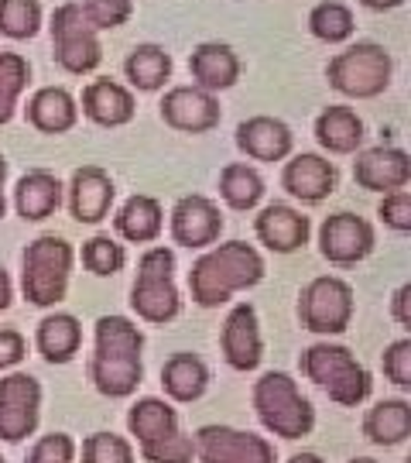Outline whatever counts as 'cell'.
I'll return each instance as SVG.
<instances>
[{
  "instance_id": "cell-1",
  "label": "cell",
  "mask_w": 411,
  "mask_h": 463,
  "mask_svg": "<svg viewBox=\"0 0 411 463\" xmlns=\"http://www.w3.org/2000/svg\"><path fill=\"white\" fill-rule=\"evenodd\" d=\"M264 279V258L254 244L227 241L220 248L206 250L189 271V292L202 309L223 306L233 292L254 288Z\"/></svg>"
},
{
  "instance_id": "cell-2",
  "label": "cell",
  "mask_w": 411,
  "mask_h": 463,
  "mask_svg": "<svg viewBox=\"0 0 411 463\" xmlns=\"http://www.w3.org/2000/svg\"><path fill=\"white\" fill-rule=\"evenodd\" d=\"M141 347L145 336L127 316H99L89 378L103 395L127 398L141 384Z\"/></svg>"
},
{
  "instance_id": "cell-3",
  "label": "cell",
  "mask_w": 411,
  "mask_h": 463,
  "mask_svg": "<svg viewBox=\"0 0 411 463\" xmlns=\"http://www.w3.org/2000/svg\"><path fill=\"white\" fill-rule=\"evenodd\" d=\"M391 72H395L391 52L378 42H357L329 59L326 80L336 93L350 99H374L391 86Z\"/></svg>"
},
{
  "instance_id": "cell-4",
  "label": "cell",
  "mask_w": 411,
  "mask_h": 463,
  "mask_svg": "<svg viewBox=\"0 0 411 463\" xmlns=\"http://www.w3.org/2000/svg\"><path fill=\"white\" fill-rule=\"evenodd\" d=\"M21 265H24V271H21V288H24V298L32 306L49 309V306L66 298L69 275H72V244H69L66 237L45 233V237L32 241L24 248Z\"/></svg>"
},
{
  "instance_id": "cell-5",
  "label": "cell",
  "mask_w": 411,
  "mask_h": 463,
  "mask_svg": "<svg viewBox=\"0 0 411 463\" xmlns=\"http://www.w3.org/2000/svg\"><path fill=\"white\" fill-rule=\"evenodd\" d=\"M127 426L137 436L141 453L151 463H189L196 457L192 439L179 432L175 409L158 402V398H141L127 415Z\"/></svg>"
},
{
  "instance_id": "cell-6",
  "label": "cell",
  "mask_w": 411,
  "mask_h": 463,
  "mask_svg": "<svg viewBox=\"0 0 411 463\" xmlns=\"http://www.w3.org/2000/svg\"><path fill=\"white\" fill-rule=\"evenodd\" d=\"M254 409L267 430L281 439H302L315 426V412L309 398H302L298 384L281 371H271L254 388Z\"/></svg>"
},
{
  "instance_id": "cell-7",
  "label": "cell",
  "mask_w": 411,
  "mask_h": 463,
  "mask_svg": "<svg viewBox=\"0 0 411 463\" xmlns=\"http://www.w3.org/2000/svg\"><path fill=\"white\" fill-rule=\"evenodd\" d=\"M134 313L148 323H172L182 309L175 288V254L168 248H151L137 261V279L131 288Z\"/></svg>"
},
{
  "instance_id": "cell-8",
  "label": "cell",
  "mask_w": 411,
  "mask_h": 463,
  "mask_svg": "<svg viewBox=\"0 0 411 463\" xmlns=\"http://www.w3.org/2000/svg\"><path fill=\"white\" fill-rule=\"evenodd\" d=\"M302 371L315 381L319 388H326V395L332 402H340L346 409L360 405L363 398L370 395V374L357 364V357L346 347L336 344H315L302 354Z\"/></svg>"
},
{
  "instance_id": "cell-9",
  "label": "cell",
  "mask_w": 411,
  "mask_h": 463,
  "mask_svg": "<svg viewBox=\"0 0 411 463\" xmlns=\"http://www.w3.org/2000/svg\"><path fill=\"white\" fill-rule=\"evenodd\" d=\"M49 32L55 62L66 69L69 76H86V72H93L103 62V45H99L97 32L89 28V21L82 14L79 0L59 4L51 11Z\"/></svg>"
},
{
  "instance_id": "cell-10",
  "label": "cell",
  "mask_w": 411,
  "mask_h": 463,
  "mask_svg": "<svg viewBox=\"0 0 411 463\" xmlns=\"http://www.w3.org/2000/svg\"><path fill=\"white\" fill-rule=\"evenodd\" d=\"M302 326L313 333H343L353 319V288L336 275H319L302 288L298 298Z\"/></svg>"
},
{
  "instance_id": "cell-11",
  "label": "cell",
  "mask_w": 411,
  "mask_h": 463,
  "mask_svg": "<svg viewBox=\"0 0 411 463\" xmlns=\"http://www.w3.org/2000/svg\"><path fill=\"white\" fill-rule=\"evenodd\" d=\"M192 447L202 463H275V447L264 436L230 430V426H202Z\"/></svg>"
},
{
  "instance_id": "cell-12",
  "label": "cell",
  "mask_w": 411,
  "mask_h": 463,
  "mask_svg": "<svg viewBox=\"0 0 411 463\" xmlns=\"http://www.w3.org/2000/svg\"><path fill=\"white\" fill-rule=\"evenodd\" d=\"M42 384L32 374H7L0 378V439L21 443L38 426Z\"/></svg>"
},
{
  "instance_id": "cell-13",
  "label": "cell",
  "mask_w": 411,
  "mask_h": 463,
  "mask_svg": "<svg viewBox=\"0 0 411 463\" xmlns=\"http://www.w3.org/2000/svg\"><path fill=\"white\" fill-rule=\"evenodd\" d=\"M319 250L329 265H357L374 250V227L357 213H332L319 227Z\"/></svg>"
},
{
  "instance_id": "cell-14",
  "label": "cell",
  "mask_w": 411,
  "mask_h": 463,
  "mask_svg": "<svg viewBox=\"0 0 411 463\" xmlns=\"http://www.w3.org/2000/svg\"><path fill=\"white\" fill-rule=\"evenodd\" d=\"M220 99L199 86H175L162 99V120L182 134H206L220 124Z\"/></svg>"
},
{
  "instance_id": "cell-15",
  "label": "cell",
  "mask_w": 411,
  "mask_h": 463,
  "mask_svg": "<svg viewBox=\"0 0 411 463\" xmlns=\"http://www.w3.org/2000/svg\"><path fill=\"white\" fill-rule=\"evenodd\" d=\"M223 233V213L213 199L199 196H182L172 210V237L182 248L196 250V248H210L220 241Z\"/></svg>"
},
{
  "instance_id": "cell-16",
  "label": "cell",
  "mask_w": 411,
  "mask_h": 463,
  "mask_svg": "<svg viewBox=\"0 0 411 463\" xmlns=\"http://www.w3.org/2000/svg\"><path fill=\"white\" fill-rule=\"evenodd\" d=\"M353 183L367 193H397L411 183V158L401 148H367L353 162Z\"/></svg>"
},
{
  "instance_id": "cell-17",
  "label": "cell",
  "mask_w": 411,
  "mask_h": 463,
  "mask_svg": "<svg viewBox=\"0 0 411 463\" xmlns=\"http://www.w3.org/2000/svg\"><path fill=\"white\" fill-rule=\"evenodd\" d=\"M114 179L103 172L99 165H82L72 172V183H69V210L76 223H99L110 216L114 206Z\"/></svg>"
},
{
  "instance_id": "cell-18",
  "label": "cell",
  "mask_w": 411,
  "mask_h": 463,
  "mask_svg": "<svg viewBox=\"0 0 411 463\" xmlns=\"http://www.w3.org/2000/svg\"><path fill=\"white\" fill-rule=\"evenodd\" d=\"M223 357L227 364L237 367V371H254L264 357V344H261V330H257V313L250 302H240L233 306V313L227 316L223 323Z\"/></svg>"
},
{
  "instance_id": "cell-19",
  "label": "cell",
  "mask_w": 411,
  "mask_h": 463,
  "mask_svg": "<svg viewBox=\"0 0 411 463\" xmlns=\"http://www.w3.org/2000/svg\"><path fill=\"white\" fill-rule=\"evenodd\" d=\"M254 231H257V241H261L267 250H275V254H292V250L305 248L313 223H309L305 213H298L295 206L271 203V206H264L261 216L254 220Z\"/></svg>"
},
{
  "instance_id": "cell-20",
  "label": "cell",
  "mask_w": 411,
  "mask_h": 463,
  "mask_svg": "<svg viewBox=\"0 0 411 463\" xmlns=\"http://www.w3.org/2000/svg\"><path fill=\"white\" fill-rule=\"evenodd\" d=\"M295 134L278 117H250L237 128V148L254 162H281L292 155Z\"/></svg>"
},
{
  "instance_id": "cell-21",
  "label": "cell",
  "mask_w": 411,
  "mask_h": 463,
  "mask_svg": "<svg viewBox=\"0 0 411 463\" xmlns=\"http://www.w3.org/2000/svg\"><path fill=\"white\" fill-rule=\"evenodd\" d=\"M281 185L288 189V196L302 199V203H322V199L336 189V165L322 158V155H295L292 162H285L281 172Z\"/></svg>"
},
{
  "instance_id": "cell-22",
  "label": "cell",
  "mask_w": 411,
  "mask_h": 463,
  "mask_svg": "<svg viewBox=\"0 0 411 463\" xmlns=\"http://www.w3.org/2000/svg\"><path fill=\"white\" fill-rule=\"evenodd\" d=\"M82 114L99 128H124L137 114V99L117 80H93L82 90Z\"/></svg>"
},
{
  "instance_id": "cell-23",
  "label": "cell",
  "mask_w": 411,
  "mask_h": 463,
  "mask_svg": "<svg viewBox=\"0 0 411 463\" xmlns=\"http://www.w3.org/2000/svg\"><path fill=\"white\" fill-rule=\"evenodd\" d=\"M189 72H192V86L216 97L220 90H230L240 80V59L223 42H202L189 55Z\"/></svg>"
},
{
  "instance_id": "cell-24",
  "label": "cell",
  "mask_w": 411,
  "mask_h": 463,
  "mask_svg": "<svg viewBox=\"0 0 411 463\" xmlns=\"http://www.w3.org/2000/svg\"><path fill=\"white\" fill-rule=\"evenodd\" d=\"M24 114H28V124H32L34 131L66 134V131H72L76 120H79V103H76V97H72L69 90H62V86H42V90L28 99Z\"/></svg>"
},
{
  "instance_id": "cell-25",
  "label": "cell",
  "mask_w": 411,
  "mask_h": 463,
  "mask_svg": "<svg viewBox=\"0 0 411 463\" xmlns=\"http://www.w3.org/2000/svg\"><path fill=\"white\" fill-rule=\"evenodd\" d=\"M14 206L17 213H21V220H28V223L49 220L62 206V183L51 172H45V168H34V172L17 179Z\"/></svg>"
},
{
  "instance_id": "cell-26",
  "label": "cell",
  "mask_w": 411,
  "mask_h": 463,
  "mask_svg": "<svg viewBox=\"0 0 411 463\" xmlns=\"http://www.w3.org/2000/svg\"><path fill=\"white\" fill-rule=\"evenodd\" d=\"M114 227L131 244H151L162 237L164 210L154 196H131L114 216Z\"/></svg>"
},
{
  "instance_id": "cell-27",
  "label": "cell",
  "mask_w": 411,
  "mask_h": 463,
  "mask_svg": "<svg viewBox=\"0 0 411 463\" xmlns=\"http://www.w3.org/2000/svg\"><path fill=\"white\" fill-rule=\"evenodd\" d=\"M315 141L329 155H353L363 145V120L350 107H326L315 117Z\"/></svg>"
},
{
  "instance_id": "cell-28",
  "label": "cell",
  "mask_w": 411,
  "mask_h": 463,
  "mask_svg": "<svg viewBox=\"0 0 411 463\" xmlns=\"http://www.w3.org/2000/svg\"><path fill=\"white\" fill-rule=\"evenodd\" d=\"M82 344V326L76 316L55 313L38 323V350L49 364H69Z\"/></svg>"
},
{
  "instance_id": "cell-29",
  "label": "cell",
  "mask_w": 411,
  "mask_h": 463,
  "mask_svg": "<svg viewBox=\"0 0 411 463\" xmlns=\"http://www.w3.org/2000/svg\"><path fill=\"white\" fill-rule=\"evenodd\" d=\"M124 76H127V83L134 90H141V93H154V90H162L168 80H172V55L162 49V45H137L131 49V55L124 59Z\"/></svg>"
},
{
  "instance_id": "cell-30",
  "label": "cell",
  "mask_w": 411,
  "mask_h": 463,
  "mask_svg": "<svg viewBox=\"0 0 411 463\" xmlns=\"http://www.w3.org/2000/svg\"><path fill=\"white\" fill-rule=\"evenodd\" d=\"M363 430H367V436H370L378 447H397V443H405L411 432V405L401 402V398L378 402V405L367 412Z\"/></svg>"
},
{
  "instance_id": "cell-31",
  "label": "cell",
  "mask_w": 411,
  "mask_h": 463,
  "mask_svg": "<svg viewBox=\"0 0 411 463\" xmlns=\"http://www.w3.org/2000/svg\"><path fill=\"white\" fill-rule=\"evenodd\" d=\"M162 384L175 402H196L210 384V371L196 354H175L162 367Z\"/></svg>"
},
{
  "instance_id": "cell-32",
  "label": "cell",
  "mask_w": 411,
  "mask_h": 463,
  "mask_svg": "<svg viewBox=\"0 0 411 463\" xmlns=\"http://www.w3.org/2000/svg\"><path fill=\"white\" fill-rule=\"evenodd\" d=\"M220 196L227 199L230 210H254L264 199V179L257 168L244 165V162H233L220 172Z\"/></svg>"
},
{
  "instance_id": "cell-33",
  "label": "cell",
  "mask_w": 411,
  "mask_h": 463,
  "mask_svg": "<svg viewBox=\"0 0 411 463\" xmlns=\"http://www.w3.org/2000/svg\"><path fill=\"white\" fill-rule=\"evenodd\" d=\"M309 32L326 42V45H340V42H350L353 32H357V17L353 11L340 4V0H322L309 11Z\"/></svg>"
},
{
  "instance_id": "cell-34",
  "label": "cell",
  "mask_w": 411,
  "mask_h": 463,
  "mask_svg": "<svg viewBox=\"0 0 411 463\" xmlns=\"http://www.w3.org/2000/svg\"><path fill=\"white\" fill-rule=\"evenodd\" d=\"M45 11L38 0H0V34L11 42H28L42 32Z\"/></svg>"
},
{
  "instance_id": "cell-35",
  "label": "cell",
  "mask_w": 411,
  "mask_h": 463,
  "mask_svg": "<svg viewBox=\"0 0 411 463\" xmlns=\"http://www.w3.org/2000/svg\"><path fill=\"white\" fill-rule=\"evenodd\" d=\"M32 80V66L17 52H0V124H7L17 110V97Z\"/></svg>"
},
{
  "instance_id": "cell-36",
  "label": "cell",
  "mask_w": 411,
  "mask_h": 463,
  "mask_svg": "<svg viewBox=\"0 0 411 463\" xmlns=\"http://www.w3.org/2000/svg\"><path fill=\"white\" fill-rule=\"evenodd\" d=\"M82 265L89 268L93 275H99V279L117 275L120 268L127 265L124 244H117L114 237H107V233H97L93 241H86V244H82Z\"/></svg>"
},
{
  "instance_id": "cell-37",
  "label": "cell",
  "mask_w": 411,
  "mask_h": 463,
  "mask_svg": "<svg viewBox=\"0 0 411 463\" xmlns=\"http://www.w3.org/2000/svg\"><path fill=\"white\" fill-rule=\"evenodd\" d=\"M79 7L93 32H114L134 14V0H79Z\"/></svg>"
},
{
  "instance_id": "cell-38",
  "label": "cell",
  "mask_w": 411,
  "mask_h": 463,
  "mask_svg": "<svg viewBox=\"0 0 411 463\" xmlns=\"http://www.w3.org/2000/svg\"><path fill=\"white\" fill-rule=\"evenodd\" d=\"M82 463H134V449L124 436L93 432V436L82 443Z\"/></svg>"
},
{
  "instance_id": "cell-39",
  "label": "cell",
  "mask_w": 411,
  "mask_h": 463,
  "mask_svg": "<svg viewBox=\"0 0 411 463\" xmlns=\"http://www.w3.org/2000/svg\"><path fill=\"white\" fill-rule=\"evenodd\" d=\"M378 216L397 233H408L411 231V193L408 189H397V193H388L380 199Z\"/></svg>"
},
{
  "instance_id": "cell-40",
  "label": "cell",
  "mask_w": 411,
  "mask_h": 463,
  "mask_svg": "<svg viewBox=\"0 0 411 463\" xmlns=\"http://www.w3.org/2000/svg\"><path fill=\"white\" fill-rule=\"evenodd\" d=\"M72 457H76V443L66 432H51V436H42L34 443L28 463H72Z\"/></svg>"
},
{
  "instance_id": "cell-41",
  "label": "cell",
  "mask_w": 411,
  "mask_h": 463,
  "mask_svg": "<svg viewBox=\"0 0 411 463\" xmlns=\"http://www.w3.org/2000/svg\"><path fill=\"white\" fill-rule=\"evenodd\" d=\"M384 374L401 384V388H408L411 384V340H397L391 347L384 350Z\"/></svg>"
},
{
  "instance_id": "cell-42",
  "label": "cell",
  "mask_w": 411,
  "mask_h": 463,
  "mask_svg": "<svg viewBox=\"0 0 411 463\" xmlns=\"http://www.w3.org/2000/svg\"><path fill=\"white\" fill-rule=\"evenodd\" d=\"M24 336L17 330H0V371H7V367L21 364V357H24Z\"/></svg>"
},
{
  "instance_id": "cell-43",
  "label": "cell",
  "mask_w": 411,
  "mask_h": 463,
  "mask_svg": "<svg viewBox=\"0 0 411 463\" xmlns=\"http://www.w3.org/2000/svg\"><path fill=\"white\" fill-rule=\"evenodd\" d=\"M395 319L401 326H411V285H401L395 292Z\"/></svg>"
},
{
  "instance_id": "cell-44",
  "label": "cell",
  "mask_w": 411,
  "mask_h": 463,
  "mask_svg": "<svg viewBox=\"0 0 411 463\" xmlns=\"http://www.w3.org/2000/svg\"><path fill=\"white\" fill-rule=\"evenodd\" d=\"M11 302H14V285H11L7 268L0 265V313H4V309H11Z\"/></svg>"
},
{
  "instance_id": "cell-45",
  "label": "cell",
  "mask_w": 411,
  "mask_h": 463,
  "mask_svg": "<svg viewBox=\"0 0 411 463\" xmlns=\"http://www.w3.org/2000/svg\"><path fill=\"white\" fill-rule=\"evenodd\" d=\"M367 11H395V7H401L405 0H360Z\"/></svg>"
},
{
  "instance_id": "cell-46",
  "label": "cell",
  "mask_w": 411,
  "mask_h": 463,
  "mask_svg": "<svg viewBox=\"0 0 411 463\" xmlns=\"http://www.w3.org/2000/svg\"><path fill=\"white\" fill-rule=\"evenodd\" d=\"M288 463H322V457H315V453H298V457H292Z\"/></svg>"
},
{
  "instance_id": "cell-47",
  "label": "cell",
  "mask_w": 411,
  "mask_h": 463,
  "mask_svg": "<svg viewBox=\"0 0 411 463\" xmlns=\"http://www.w3.org/2000/svg\"><path fill=\"white\" fill-rule=\"evenodd\" d=\"M4 213H7V199H4V185H0V220H4Z\"/></svg>"
},
{
  "instance_id": "cell-48",
  "label": "cell",
  "mask_w": 411,
  "mask_h": 463,
  "mask_svg": "<svg viewBox=\"0 0 411 463\" xmlns=\"http://www.w3.org/2000/svg\"><path fill=\"white\" fill-rule=\"evenodd\" d=\"M4 179H7V162H4V155H0V185H4Z\"/></svg>"
},
{
  "instance_id": "cell-49",
  "label": "cell",
  "mask_w": 411,
  "mask_h": 463,
  "mask_svg": "<svg viewBox=\"0 0 411 463\" xmlns=\"http://www.w3.org/2000/svg\"><path fill=\"white\" fill-rule=\"evenodd\" d=\"M350 463H374V460H367V457H360V460H350Z\"/></svg>"
},
{
  "instance_id": "cell-50",
  "label": "cell",
  "mask_w": 411,
  "mask_h": 463,
  "mask_svg": "<svg viewBox=\"0 0 411 463\" xmlns=\"http://www.w3.org/2000/svg\"><path fill=\"white\" fill-rule=\"evenodd\" d=\"M0 463H4V457H0Z\"/></svg>"
}]
</instances>
